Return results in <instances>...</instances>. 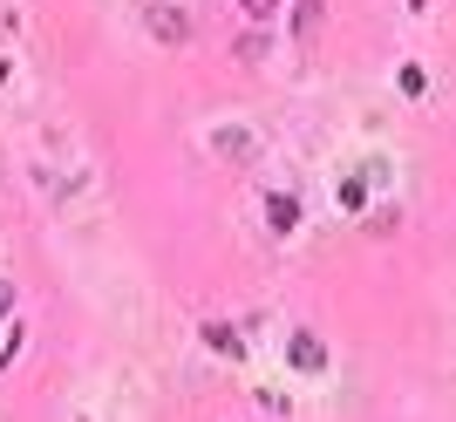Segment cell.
I'll return each mask as SVG.
<instances>
[{
  "label": "cell",
  "instance_id": "6da1fadb",
  "mask_svg": "<svg viewBox=\"0 0 456 422\" xmlns=\"http://www.w3.org/2000/svg\"><path fill=\"white\" fill-rule=\"evenodd\" d=\"M143 20H151V35H157V41H171V48H184V41H191V20L177 14V7H151Z\"/></svg>",
  "mask_w": 456,
  "mask_h": 422
},
{
  "label": "cell",
  "instance_id": "7a4b0ae2",
  "mask_svg": "<svg viewBox=\"0 0 456 422\" xmlns=\"http://www.w3.org/2000/svg\"><path fill=\"white\" fill-rule=\"evenodd\" d=\"M293 368H327V347L314 334H293Z\"/></svg>",
  "mask_w": 456,
  "mask_h": 422
},
{
  "label": "cell",
  "instance_id": "3957f363",
  "mask_svg": "<svg viewBox=\"0 0 456 422\" xmlns=\"http://www.w3.org/2000/svg\"><path fill=\"white\" fill-rule=\"evenodd\" d=\"M211 150H218V157H232V164H239V157L252 150V136H246V130H218V136H211Z\"/></svg>",
  "mask_w": 456,
  "mask_h": 422
},
{
  "label": "cell",
  "instance_id": "277c9868",
  "mask_svg": "<svg viewBox=\"0 0 456 422\" xmlns=\"http://www.w3.org/2000/svg\"><path fill=\"white\" fill-rule=\"evenodd\" d=\"M293 218H300V205H293V198H266V225H273V231H293Z\"/></svg>",
  "mask_w": 456,
  "mask_h": 422
},
{
  "label": "cell",
  "instance_id": "5b68a950",
  "mask_svg": "<svg viewBox=\"0 0 456 422\" xmlns=\"http://www.w3.org/2000/svg\"><path fill=\"white\" fill-rule=\"evenodd\" d=\"M205 341H211V347H218V354H239V334H232V327H218V321H211V327H205Z\"/></svg>",
  "mask_w": 456,
  "mask_h": 422
},
{
  "label": "cell",
  "instance_id": "8992f818",
  "mask_svg": "<svg viewBox=\"0 0 456 422\" xmlns=\"http://www.w3.org/2000/svg\"><path fill=\"white\" fill-rule=\"evenodd\" d=\"M239 7H246V14H252V20H266V14H273V7H280V0H239Z\"/></svg>",
  "mask_w": 456,
  "mask_h": 422
},
{
  "label": "cell",
  "instance_id": "52a82bcc",
  "mask_svg": "<svg viewBox=\"0 0 456 422\" xmlns=\"http://www.w3.org/2000/svg\"><path fill=\"white\" fill-rule=\"evenodd\" d=\"M7 313H14V287H7V280H0V321H7Z\"/></svg>",
  "mask_w": 456,
  "mask_h": 422
}]
</instances>
